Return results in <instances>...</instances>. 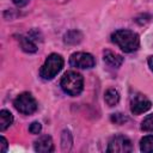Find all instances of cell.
I'll return each mask as SVG.
<instances>
[{
  "instance_id": "obj_1",
  "label": "cell",
  "mask_w": 153,
  "mask_h": 153,
  "mask_svg": "<svg viewBox=\"0 0 153 153\" xmlns=\"http://www.w3.org/2000/svg\"><path fill=\"white\" fill-rule=\"evenodd\" d=\"M111 41L117 44L124 53H133L140 47L139 35L131 30L120 29L111 35Z\"/></svg>"
},
{
  "instance_id": "obj_2",
  "label": "cell",
  "mask_w": 153,
  "mask_h": 153,
  "mask_svg": "<svg viewBox=\"0 0 153 153\" xmlns=\"http://www.w3.org/2000/svg\"><path fill=\"white\" fill-rule=\"evenodd\" d=\"M60 85L65 93H67L72 97H75L78 94H80L84 88V79L80 73L69 71V72L65 73V75L61 79Z\"/></svg>"
},
{
  "instance_id": "obj_3",
  "label": "cell",
  "mask_w": 153,
  "mask_h": 153,
  "mask_svg": "<svg viewBox=\"0 0 153 153\" xmlns=\"http://www.w3.org/2000/svg\"><path fill=\"white\" fill-rule=\"evenodd\" d=\"M63 67V59L61 55L59 54H50L47 60L44 61L43 66L41 67L39 71V75L42 79L44 80H50L54 76H56V74L62 69Z\"/></svg>"
},
{
  "instance_id": "obj_4",
  "label": "cell",
  "mask_w": 153,
  "mask_h": 153,
  "mask_svg": "<svg viewBox=\"0 0 153 153\" xmlns=\"http://www.w3.org/2000/svg\"><path fill=\"white\" fill-rule=\"evenodd\" d=\"M14 108L23 115H31L37 110V102L29 92L20 93L13 102Z\"/></svg>"
},
{
  "instance_id": "obj_5",
  "label": "cell",
  "mask_w": 153,
  "mask_h": 153,
  "mask_svg": "<svg viewBox=\"0 0 153 153\" xmlns=\"http://www.w3.org/2000/svg\"><path fill=\"white\" fill-rule=\"evenodd\" d=\"M133 146L130 140L124 135H116L109 141L106 151L109 153H128L131 152Z\"/></svg>"
},
{
  "instance_id": "obj_6",
  "label": "cell",
  "mask_w": 153,
  "mask_h": 153,
  "mask_svg": "<svg viewBox=\"0 0 153 153\" xmlns=\"http://www.w3.org/2000/svg\"><path fill=\"white\" fill-rule=\"evenodd\" d=\"M69 65L72 67L75 68H92L96 65V60L94 57L88 54V53H84V51H78L71 55L69 57Z\"/></svg>"
},
{
  "instance_id": "obj_7",
  "label": "cell",
  "mask_w": 153,
  "mask_h": 153,
  "mask_svg": "<svg viewBox=\"0 0 153 153\" xmlns=\"http://www.w3.org/2000/svg\"><path fill=\"white\" fill-rule=\"evenodd\" d=\"M152 106V102L143 94H136L131 98L130 102V111L134 115H140L148 111Z\"/></svg>"
},
{
  "instance_id": "obj_8",
  "label": "cell",
  "mask_w": 153,
  "mask_h": 153,
  "mask_svg": "<svg viewBox=\"0 0 153 153\" xmlns=\"http://www.w3.org/2000/svg\"><path fill=\"white\" fill-rule=\"evenodd\" d=\"M33 149L38 153H50L54 151V142L51 136L49 135H42L39 136L35 143H33Z\"/></svg>"
},
{
  "instance_id": "obj_9",
  "label": "cell",
  "mask_w": 153,
  "mask_h": 153,
  "mask_svg": "<svg viewBox=\"0 0 153 153\" xmlns=\"http://www.w3.org/2000/svg\"><path fill=\"white\" fill-rule=\"evenodd\" d=\"M104 62L114 68H118L123 63V57L118 54H115L110 50H104Z\"/></svg>"
},
{
  "instance_id": "obj_10",
  "label": "cell",
  "mask_w": 153,
  "mask_h": 153,
  "mask_svg": "<svg viewBox=\"0 0 153 153\" xmlns=\"http://www.w3.org/2000/svg\"><path fill=\"white\" fill-rule=\"evenodd\" d=\"M18 42L20 44V48L25 53H36L37 51V45L32 41V38L26 37V36H18Z\"/></svg>"
},
{
  "instance_id": "obj_11",
  "label": "cell",
  "mask_w": 153,
  "mask_h": 153,
  "mask_svg": "<svg viewBox=\"0 0 153 153\" xmlns=\"http://www.w3.org/2000/svg\"><path fill=\"white\" fill-rule=\"evenodd\" d=\"M13 123V116L8 110H1L0 111V130H6L11 124Z\"/></svg>"
},
{
  "instance_id": "obj_12",
  "label": "cell",
  "mask_w": 153,
  "mask_h": 153,
  "mask_svg": "<svg viewBox=\"0 0 153 153\" xmlns=\"http://www.w3.org/2000/svg\"><path fill=\"white\" fill-rule=\"evenodd\" d=\"M104 100L109 106H114L120 102V93L115 88H109L106 90L104 94Z\"/></svg>"
},
{
  "instance_id": "obj_13",
  "label": "cell",
  "mask_w": 153,
  "mask_h": 153,
  "mask_svg": "<svg viewBox=\"0 0 153 153\" xmlns=\"http://www.w3.org/2000/svg\"><path fill=\"white\" fill-rule=\"evenodd\" d=\"M73 145V137L69 130H63L61 135V147L63 152H69Z\"/></svg>"
},
{
  "instance_id": "obj_14",
  "label": "cell",
  "mask_w": 153,
  "mask_h": 153,
  "mask_svg": "<svg viewBox=\"0 0 153 153\" xmlns=\"http://www.w3.org/2000/svg\"><path fill=\"white\" fill-rule=\"evenodd\" d=\"M140 151L143 153H152L153 152V135L143 136L140 141Z\"/></svg>"
},
{
  "instance_id": "obj_15",
  "label": "cell",
  "mask_w": 153,
  "mask_h": 153,
  "mask_svg": "<svg viewBox=\"0 0 153 153\" xmlns=\"http://www.w3.org/2000/svg\"><path fill=\"white\" fill-rule=\"evenodd\" d=\"M82 38V35L80 31H76V30H72V31H68L66 35H65V43L67 44H76L81 41Z\"/></svg>"
},
{
  "instance_id": "obj_16",
  "label": "cell",
  "mask_w": 153,
  "mask_h": 153,
  "mask_svg": "<svg viewBox=\"0 0 153 153\" xmlns=\"http://www.w3.org/2000/svg\"><path fill=\"white\" fill-rule=\"evenodd\" d=\"M140 128L143 131H153V114H151L143 118Z\"/></svg>"
},
{
  "instance_id": "obj_17",
  "label": "cell",
  "mask_w": 153,
  "mask_h": 153,
  "mask_svg": "<svg viewBox=\"0 0 153 153\" xmlns=\"http://www.w3.org/2000/svg\"><path fill=\"white\" fill-rule=\"evenodd\" d=\"M111 121H112L115 124H124V123L128 121V117H127L124 114L116 112V114H112V115H111Z\"/></svg>"
},
{
  "instance_id": "obj_18",
  "label": "cell",
  "mask_w": 153,
  "mask_h": 153,
  "mask_svg": "<svg viewBox=\"0 0 153 153\" xmlns=\"http://www.w3.org/2000/svg\"><path fill=\"white\" fill-rule=\"evenodd\" d=\"M42 130V124L39 122H32L29 127V131L31 134H39Z\"/></svg>"
},
{
  "instance_id": "obj_19",
  "label": "cell",
  "mask_w": 153,
  "mask_h": 153,
  "mask_svg": "<svg viewBox=\"0 0 153 153\" xmlns=\"http://www.w3.org/2000/svg\"><path fill=\"white\" fill-rule=\"evenodd\" d=\"M7 147H8L7 140H6L4 136H1V137H0V152H1V153H5V152L7 151Z\"/></svg>"
},
{
  "instance_id": "obj_20",
  "label": "cell",
  "mask_w": 153,
  "mask_h": 153,
  "mask_svg": "<svg viewBox=\"0 0 153 153\" xmlns=\"http://www.w3.org/2000/svg\"><path fill=\"white\" fill-rule=\"evenodd\" d=\"M13 1V4L17 6V7H24L25 5H27V2L30 1V0H12Z\"/></svg>"
},
{
  "instance_id": "obj_21",
  "label": "cell",
  "mask_w": 153,
  "mask_h": 153,
  "mask_svg": "<svg viewBox=\"0 0 153 153\" xmlns=\"http://www.w3.org/2000/svg\"><path fill=\"white\" fill-rule=\"evenodd\" d=\"M147 62H148V66H149V68H151V71L153 72V55L148 57V60H147Z\"/></svg>"
}]
</instances>
